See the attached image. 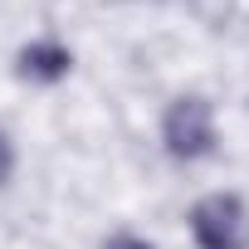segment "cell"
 Wrapping results in <instances>:
<instances>
[{"mask_svg": "<svg viewBox=\"0 0 249 249\" xmlns=\"http://www.w3.org/2000/svg\"><path fill=\"white\" fill-rule=\"evenodd\" d=\"M191 234L200 249H249V205L215 191L191 210Z\"/></svg>", "mask_w": 249, "mask_h": 249, "instance_id": "1", "label": "cell"}, {"mask_svg": "<svg viewBox=\"0 0 249 249\" xmlns=\"http://www.w3.org/2000/svg\"><path fill=\"white\" fill-rule=\"evenodd\" d=\"M161 142L181 161H200L215 152V117L205 98H176L161 117Z\"/></svg>", "mask_w": 249, "mask_h": 249, "instance_id": "2", "label": "cell"}, {"mask_svg": "<svg viewBox=\"0 0 249 249\" xmlns=\"http://www.w3.org/2000/svg\"><path fill=\"white\" fill-rule=\"evenodd\" d=\"M69 49L64 44H54V39H39V44H30V49H20V73L25 78H35V83H54V78H64L69 73Z\"/></svg>", "mask_w": 249, "mask_h": 249, "instance_id": "3", "label": "cell"}, {"mask_svg": "<svg viewBox=\"0 0 249 249\" xmlns=\"http://www.w3.org/2000/svg\"><path fill=\"white\" fill-rule=\"evenodd\" d=\"M10 171H15V152H10V142H5V132H0V186L10 181Z\"/></svg>", "mask_w": 249, "mask_h": 249, "instance_id": "4", "label": "cell"}, {"mask_svg": "<svg viewBox=\"0 0 249 249\" xmlns=\"http://www.w3.org/2000/svg\"><path fill=\"white\" fill-rule=\"evenodd\" d=\"M103 249H152L147 239H137V234H117V239H107Z\"/></svg>", "mask_w": 249, "mask_h": 249, "instance_id": "5", "label": "cell"}]
</instances>
